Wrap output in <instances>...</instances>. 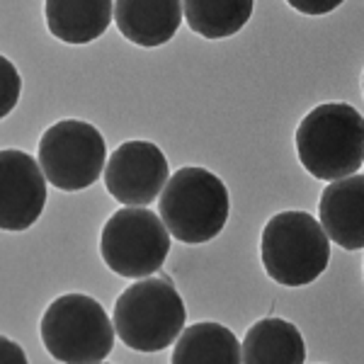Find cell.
Masks as SVG:
<instances>
[{
  "mask_svg": "<svg viewBox=\"0 0 364 364\" xmlns=\"http://www.w3.org/2000/svg\"><path fill=\"white\" fill-rule=\"evenodd\" d=\"M252 15L250 0H187L182 3V17L192 32L204 39L233 37Z\"/></svg>",
  "mask_w": 364,
  "mask_h": 364,
  "instance_id": "obj_15",
  "label": "cell"
},
{
  "mask_svg": "<svg viewBox=\"0 0 364 364\" xmlns=\"http://www.w3.org/2000/svg\"><path fill=\"white\" fill-rule=\"evenodd\" d=\"M22 78L10 58L0 56V119H5L20 102Z\"/></svg>",
  "mask_w": 364,
  "mask_h": 364,
  "instance_id": "obj_16",
  "label": "cell"
},
{
  "mask_svg": "<svg viewBox=\"0 0 364 364\" xmlns=\"http://www.w3.org/2000/svg\"><path fill=\"white\" fill-rule=\"evenodd\" d=\"M46 207V178L25 151H0V228L27 231Z\"/></svg>",
  "mask_w": 364,
  "mask_h": 364,
  "instance_id": "obj_9",
  "label": "cell"
},
{
  "mask_svg": "<svg viewBox=\"0 0 364 364\" xmlns=\"http://www.w3.org/2000/svg\"><path fill=\"white\" fill-rule=\"evenodd\" d=\"M100 364H102V362H100Z\"/></svg>",
  "mask_w": 364,
  "mask_h": 364,
  "instance_id": "obj_19",
  "label": "cell"
},
{
  "mask_svg": "<svg viewBox=\"0 0 364 364\" xmlns=\"http://www.w3.org/2000/svg\"><path fill=\"white\" fill-rule=\"evenodd\" d=\"M228 199L226 185L211 170L204 168H180L158 199L161 221L170 236L182 243H207L224 231L228 221Z\"/></svg>",
  "mask_w": 364,
  "mask_h": 364,
  "instance_id": "obj_2",
  "label": "cell"
},
{
  "mask_svg": "<svg viewBox=\"0 0 364 364\" xmlns=\"http://www.w3.org/2000/svg\"><path fill=\"white\" fill-rule=\"evenodd\" d=\"M105 187L127 207H146L161 195L170 178L168 158L151 141H127L105 166Z\"/></svg>",
  "mask_w": 364,
  "mask_h": 364,
  "instance_id": "obj_8",
  "label": "cell"
},
{
  "mask_svg": "<svg viewBox=\"0 0 364 364\" xmlns=\"http://www.w3.org/2000/svg\"><path fill=\"white\" fill-rule=\"evenodd\" d=\"M107 146L97 127L80 119H61L39 139V168L63 192L90 187L105 170Z\"/></svg>",
  "mask_w": 364,
  "mask_h": 364,
  "instance_id": "obj_7",
  "label": "cell"
},
{
  "mask_svg": "<svg viewBox=\"0 0 364 364\" xmlns=\"http://www.w3.org/2000/svg\"><path fill=\"white\" fill-rule=\"evenodd\" d=\"M46 27L56 39L66 44L95 42L107 32L114 17V3L95 0V3H66V0H49L44 5Z\"/></svg>",
  "mask_w": 364,
  "mask_h": 364,
  "instance_id": "obj_13",
  "label": "cell"
},
{
  "mask_svg": "<svg viewBox=\"0 0 364 364\" xmlns=\"http://www.w3.org/2000/svg\"><path fill=\"white\" fill-rule=\"evenodd\" d=\"M296 154L314 178L336 182L357 175L364 161V119L352 105L314 107L296 129Z\"/></svg>",
  "mask_w": 364,
  "mask_h": 364,
  "instance_id": "obj_1",
  "label": "cell"
},
{
  "mask_svg": "<svg viewBox=\"0 0 364 364\" xmlns=\"http://www.w3.org/2000/svg\"><path fill=\"white\" fill-rule=\"evenodd\" d=\"M0 364H27L25 350L5 336H0Z\"/></svg>",
  "mask_w": 364,
  "mask_h": 364,
  "instance_id": "obj_17",
  "label": "cell"
},
{
  "mask_svg": "<svg viewBox=\"0 0 364 364\" xmlns=\"http://www.w3.org/2000/svg\"><path fill=\"white\" fill-rule=\"evenodd\" d=\"M39 336L61 364H100L112 352L114 326L87 294H63L46 306Z\"/></svg>",
  "mask_w": 364,
  "mask_h": 364,
  "instance_id": "obj_5",
  "label": "cell"
},
{
  "mask_svg": "<svg viewBox=\"0 0 364 364\" xmlns=\"http://www.w3.org/2000/svg\"><path fill=\"white\" fill-rule=\"evenodd\" d=\"M170 364H240V343L221 323H195L175 340Z\"/></svg>",
  "mask_w": 364,
  "mask_h": 364,
  "instance_id": "obj_14",
  "label": "cell"
},
{
  "mask_svg": "<svg viewBox=\"0 0 364 364\" xmlns=\"http://www.w3.org/2000/svg\"><path fill=\"white\" fill-rule=\"evenodd\" d=\"M338 0H328V3H316V0H311V3H306V0H289V8L299 10V13L304 15H328L333 13V10L338 8Z\"/></svg>",
  "mask_w": 364,
  "mask_h": 364,
  "instance_id": "obj_18",
  "label": "cell"
},
{
  "mask_svg": "<svg viewBox=\"0 0 364 364\" xmlns=\"http://www.w3.org/2000/svg\"><path fill=\"white\" fill-rule=\"evenodd\" d=\"M364 178L360 173L328 182L318 202L321 228L328 240L345 250H362L364 245Z\"/></svg>",
  "mask_w": 364,
  "mask_h": 364,
  "instance_id": "obj_10",
  "label": "cell"
},
{
  "mask_svg": "<svg viewBox=\"0 0 364 364\" xmlns=\"http://www.w3.org/2000/svg\"><path fill=\"white\" fill-rule=\"evenodd\" d=\"M100 252L112 272L129 279H146L163 267L170 252V233L151 209H117L100 236Z\"/></svg>",
  "mask_w": 364,
  "mask_h": 364,
  "instance_id": "obj_6",
  "label": "cell"
},
{
  "mask_svg": "<svg viewBox=\"0 0 364 364\" xmlns=\"http://www.w3.org/2000/svg\"><path fill=\"white\" fill-rule=\"evenodd\" d=\"M187 311L170 279L146 277L127 287L114 304L112 326L127 348L161 352L185 331Z\"/></svg>",
  "mask_w": 364,
  "mask_h": 364,
  "instance_id": "obj_3",
  "label": "cell"
},
{
  "mask_svg": "<svg viewBox=\"0 0 364 364\" xmlns=\"http://www.w3.org/2000/svg\"><path fill=\"white\" fill-rule=\"evenodd\" d=\"M260 257L265 272L282 287H306L326 272L331 240L306 211H282L262 228Z\"/></svg>",
  "mask_w": 364,
  "mask_h": 364,
  "instance_id": "obj_4",
  "label": "cell"
},
{
  "mask_svg": "<svg viewBox=\"0 0 364 364\" xmlns=\"http://www.w3.org/2000/svg\"><path fill=\"white\" fill-rule=\"evenodd\" d=\"M306 345L294 323L262 318L245 333L240 343V364H304Z\"/></svg>",
  "mask_w": 364,
  "mask_h": 364,
  "instance_id": "obj_12",
  "label": "cell"
},
{
  "mask_svg": "<svg viewBox=\"0 0 364 364\" xmlns=\"http://www.w3.org/2000/svg\"><path fill=\"white\" fill-rule=\"evenodd\" d=\"M114 20L119 32L136 46L154 49L170 42L182 22V3L166 0V3H136L122 0L114 5Z\"/></svg>",
  "mask_w": 364,
  "mask_h": 364,
  "instance_id": "obj_11",
  "label": "cell"
}]
</instances>
